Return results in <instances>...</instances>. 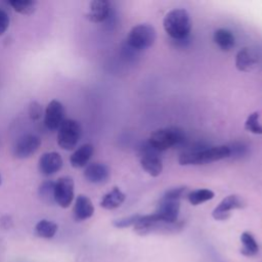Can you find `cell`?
<instances>
[{"label": "cell", "mask_w": 262, "mask_h": 262, "mask_svg": "<svg viewBox=\"0 0 262 262\" xmlns=\"http://www.w3.org/2000/svg\"><path fill=\"white\" fill-rule=\"evenodd\" d=\"M230 157V149L227 145L212 146L203 149L186 150L179 157V164L182 166L206 165Z\"/></svg>", "instance_id": "obj_1"}, {"label": "cell", "mask_w": 262, "mask_h": 262, "mask_svg": "<svg viewBox=\"0 0 262 262\" xmlns=\"http://www.w3.org/2000/svg\"><path fill=\"white\" fill-rule=\"evenodd\" d=\"M163 27L166 33L174 40H184L191 30L189 13L183 8L172 9L165 15Z\"/></svg>", "instance_id": "obj_2"}, {"label": "cell", "mask_w": 262, "mask_h": 262, "mask_svg": "<svg viewBox=\"0 0 262 262\" xmlns=\"http://www.w3.org/2000/svg\"><path fill=\"white\" fill-rule=\"evenodd\" d=\"M185 135L178 127H165L155 130L147 140V143L155 150L161 152L184 141Z\"/></svg>", "instance_id": "obj_3"}, {"label": "cell", "mask_w": 262, "mask_h": 262, "mask_svg": "<svg viewBox=\"0 0 262 262\" xmlns=\"http://www.w3.org/2000/svg\"><path fill=\"white\" fill-rule=\"evenodd\" d=\"M156 39L157 32L151 25L139 24L130 30L126 42L135 50H143L152 46Z\"/></svg>", "instance_id": "obj_4"}, {"label": "cell", "mask_w": 262, "mask_h": 262, "mask_svg": "<svg viewBox=\"0 0 262 262\" xmlns=\"http://www.w3.org/2000/svg\"><path fill=\"white\" fill-rule=\"evenodd\" d=\"M181 224L176 223H167L162 220L155 214L140 215L137 222L134 225V231L140 235H146L152 232H168L175 231Z\"/></svg>", "instance_id": "obj_5"}, {"label": "cell", "mask_w": 262, "mask_h": 262, "mask_svg": "<svg viewBox=\"0 0 262 262\" xmlns=\"http://www.w3.org/2000/svg\"><path fill=\"white\" fill-rule=\"evenodd\" d=\"M82 135L80 123L73 119H66L58 129L57 144L60 148L72 150L78 144Z\"/></svg>", "instance_id": "obj_6"}, {"label": "cell", "mask_w": 262, "mask_h": 262, "mask_svg": "<svg viewBox=\"0 0 262 262\" xmlns=\"http://www.w3.org/2000/svg\"><path fill=\"white\" fill-rule=\"evenodd\" d=\"M159 154L160 152L150 147L147 142L140 148V165L142 169L152 177H158L163 171V163Z\"/></svg>", "instance_id": "obj_7"}, {"label": "cell", "mask_w": 262, "mask_h": 262, "mask_svg": "<svg viewBox=\"0 0 262 262\" xmlns=\"http://www.w3.org/2000/svg\"><path fill=\"white\" fill-rule=\"evenodd\" d=\"M75 183L72 177L62 176L54 182V202L61 208H68L74 201Z\"/></svg>", "instance_id": "obj_8"}, {"label": "cell", "mask_w": 262, "mask_h": 262, "mask_svg": "<svg viewBox=\"0 0 262 262\" xmlns=\"http://www.w3.org/2000/svg\"><path fill=\"white\" fill-rule=\"evenodd\" d=\"M41 143V138L35 134L23 135L13 146V156L20 160L30 158L39 149Z\"/></svg>", "instance_id": "obj_9"}, {"label": "cell", "mask_w": 262, "mask_h": 262, "mask_svg": "<svg viewBox=\"0 0 262 262\" xmlns=\"http://www.w3.org/2000/svg\"><path fill=\"white\" fill-rule=\"evenodd\" d=\"M180 211V200L162 196L155 214L160 220L167 223H176Z\"/></svg>", "instance_id": "obj_10"}, {"label": "cell", "mask_w": 262, "mask_h": 262, "mask_svg": "<svg viewBox=\"0 0 262 262\" xmlns=\"http://www.w3.org/2000/svg\"><path fill=\"white\" fill-rule=\"evenodd\" d=\"M245 207V201L237 194H230L224 198L212 212V217L215 220L223 221L230 217L232 210L242 209Z\"/></svg>", "instance_id": "obj_11"}, {"label": "cell", "mask_w": 262, "mask_h": 262, "mask_svg": "<svg viewBox=\"0 0 262 262\" xmlns=\"http://www.w3.org/2000/svg\"><path fill=\"white\" fill-rule=\"evenodd\" d=\"M66 110L63 104L58 100H51L45 110L44 124L49 130H57L63 123Z\"/></svg>", "instance_id": "obj_12"}, {"label": "cell", "mask_w": 262, "mask_h": 262, "mask_svg": "<svg viewBox=\"0 0 262 262\" xmlns=\"http://www.w3.org/2000/svg\"><path fill=\"white\" fill-rule=\"evenodd\" d=\"M62 158L56 151H48L39 159V171L44 176H51L58 172L62 167Z\"/></svg>", "instance_id": "obj_13"}, {"label": "cell", "mask_w": 262, "mask_h": 262, "mask_svg": "<svg viewBox=\"0 0 262 262\" xmlns=\"http://www.w3.org/2000/svg\"><path fill=\"white\" fill-rule=\"evenodd\" d=\"M111 11V4L107 0H93L90 2L89 11L86 13V18L91 23L98 24L104 21Z\"/></svg>", "instance_id": "obj_14"}, {"label": "cell", "mask_w": 262, "mask_h": 262, "mask_svg": "<svg viewBox=\"0 0 262 262\" xmlns=\"http://www.w3.org/2000/svg\"><path fill=\"white\" fill-rule=\"evenodd\" d=\"M84 177L90 183H104L110 178V169L104 164L92 163L84 170Z\"/></svg>", "instance_id": "obj_15"}, {"label": "cell", "mask_w": 262, "mask_h": 262, "mask_svg": "<svg viewBox=\"0 0 262 262\" xmlns=\"http://www.w3.org/2000/svg\"><path fill=\"white\" fill-rule=\"evenodd\" d=\"M73 214L76 221H84L92 217L94 214V206L91 200L85 194H79L75 201Z\"/></svg>", "instance_id": "obj_16"}, {"label": "cell", "mask_w": 262, "mask_h": 262, "mask_svg": "<svg viewBox=\"0 0 262 262\" xmlns=\"http://www.w3.org/2000/svg\"><path fill=\"white\" fill-rule=\"evenodd\" d=\"M94 151V147L91 143H85L76 149L70 157V163L72 167L80 169L85 167L90 161Z\"/></svg>", "instance_id": "obj_17"}, {"label": "cell", "mask_w": 262, "mask_h": 262, "mask_svg": "<svg viewBox=\"0 0 262 262\" xmlns=\"http://www.w3.org/2000/svg\"><path fill=\"white\" fill-rule=\"evenodd\" d=\"M125 199L126 194L119 187H114L102 196L100 207L105 210H114L119 208L125 202Z\"/></svg>", "instance_id": "obj_18"}, {"label": "cell", "mask_w": 262, "mask_h": 262, "mask_svg": "<svg viewBox=\"0 0 262 262\" xmlns=\"http://www.w3.org/2000/svg\"><path fill=\"white\" fill-rule=\"evenodd\" d=\"M257 64V60L248 48L241 49L235 56V67L241 72H250Z\"/></svg>", "instance_id": "obj_19"}, {"label": "cell", "mask_w": 262, "mask_h": 262, "mask_svg": "<svg viewBox=\"0 0 262 262\" xmlns=\"http://www.w3.org/2000/svg\"><path fill=\"white\" fill-rule=\"evenodd\" d=\"M215 44L223 51H229L235 44V38L233 34L227 29H218L214 32L213 36Z\"/></svg>", "instance_id": "obj_20"}, {"label": "cell", "mask_w": 262, "mask_h": 262, "mask_svg": "<svg viewBox=\"0 0 262 262\" xmlns=\"http://www.w3.org/2000/svg\"><path fill=\"white\" fill-rule=\"evenodd\" d=\"M241 242H242V248L241 253L246 257H253L258 254L259 252V246L253 236V234L249 231H244L241 234Z\"/></svg>", "instance_id": "obj_21"}, {"label": "cell", "mask_w": 262, "mask_h": 262, "mask_svg": "<svg viewBox=\"0 0 262 262\" xmlns=\"http://www.w3.org/2000/svg\"><path fill=\"white\" fill-rule=\"evenodd\" d=\"M57 228H58V226L55 222L47 220V219H42L36 224L35 233L39 237L51 238L55 235Z\"/></svg>", "instance_id": "obj_22"}, {"label": "cell", "mask_w": 262, "mask_h": 262, "mask_svg": "<svg viewBox=\"0 0 262 262\" xmlns=\"http://www.w3.org/2000/svg\"><path fill=\"white\" fill-rule=\"evenodd\" d=\"M215 196V193L207 188H200V189H195L192 190L190 192L187 193V199L188 202L192 205V206H198L201 205L207 201L212 200Z\"/></svg>", "instance_id": "obj_23"}, {"label": "cell", "mask_w": 262, "mask_h": 262, "mask_svg": "<svg viewBox=\"0 0 262 262\" xmlns=\"http://www.w3.org/2000/svg\"><path fill=\"white\" fill-rule=\"evenodd\" d=\"M9 4L16 12L23 15L33 14L37 6V2L34 0H10Z\"/></svg>", "instance_id": "obj_24"}, {"label": "cell", "mask_w": 262, "mask_h": 262, "mask_svg": "<svg viewBox=\"0 0 262 262\" xmlns=\"http://www.w3.org/2000/svg\"><path fill=\"white\" fill-rule=\"evenodd\" d=\"M39 196L43 202L47 204H52L54 202V181L45 180L43 181L38 188Z\"/></svg>", "instance_id": "obj_25"}, {"label": "cell", "mask_w": 262, "mask_h": 262, "mask_svg": "<svg viewBox=\"0 0 262 262\" xmlns=\"http://www.w3.org/2000/svg\"><path fill=\"white\" fill-rule=\"evenodd\" d=\"M260 114L258 112H254L250 114L245 122V130L251 132L253 134H262V125L260 124Z\"/></svg>", "instance_id": "obj_26"}, {"label": "cell", "mask_w": 262, "mask_h": 262, "mask_svg": "<svg viewBox=\"0 0 262 262\" xmlns=\"http://www.w3.org/2000/svg\"><path fill=\"white\" fill-rule=\"evenodd\" d=\"M139 217H140L139 214H133L128 217L119 218L113 221V225L117 228H127L130 226H134Z\"/></svg>", "instance_id": "obj_27"}, {"label": "cell", "mask_w": 262, "mask_h": 262, "mask_svg": "<svg viewBox=\"0 0 262 262\" xmlns=\"http://www.w3.org/2000/svg\"><path fill=\"white\" fill-rule=\"evenodd\" d=\"M42 106L38 101H31L29 104L28 113L32 121H38L42 117Z\"/></svg>", "instance_id": "obj_28"}, {"label": "cell", "mask_w": 262, "mask_h": 262, "mask_svg": "<svg viewBox=\"0 0 262 262\" xmlns=\"http://www.w3.org/2000/svg\"><path fill=\"white\" fill-rule=\"evenodd\" d=\"M187 191L186 186H179V187H174L168 189L163 195L170 198V199H175V200H180Z\"/></svg>", "instance_id": "obj_29"}, {"label": "cell", "mask_w": 262, "mask_h": 262, "mask_svg": "<svg viewBox=\"0 0 262 262\" xmlns=\"http://www.w3.org/2000/svg\"><path fill=\"white\" fill-rule=\"evenodd\" d=\"M9 23L10 20H9L8 14L4 10L0 9V36L7 31L9 27Z\"/></svg>", "instance_id": "obj_30"}, {"label": "cell", "mask_w": 262, "mask_h": 262, "mask_svg": "<svg viewBox=\"0 0 262 262\" xmlns=\"http://www.w3.org/2000/svg\"><path fill=\"white\" fill-rule=\"evenodd\" d=\"M1 183H2V176H1V174H0V185H1Z\"/></svg>", "instance_id": "obj_31"}]
</instances>
